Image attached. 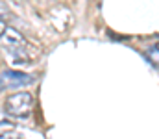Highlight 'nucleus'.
<instances>
[{
	"mask_svg": "<svg viewBox=\"0 0 159 139\" xmlns=\"http://www.w3.org/2000/svg\"><path fill=\"white\" fill-rule=\"evenodd\" d=\"M4 109L11 117H30L34 109V96L26 91H19L6 98Z\"/></svg>",
	"mask_w": 159,
	"mask_h": 139,
	"instance_id": "f257e3e1",
	"label": "nucleus"
},
{
	"mask_svg": "<svg viewBox=\"0 0 159 139\" xmlns=\"http://www.w3.org/2000/svg\"><path fill=\"white\" fill-rule=\"evenodd\" d=\"M0 43L7 52H11L15 56L24 54L26 48H28V41L24 39V35L20 32H17L15 28H11V26H6L4 34L0 35Z\"/></svg>",
	"mask_w": 159,
	"mask_h": 139,
	"instance_id": "f03ea898",
	"label": "nucleus"
},
{
	"mask_svg": "<svg viewBox=\"0 0 159 139\" xmlns=\"http://www.w3.org/2000/svg\"><path fill=\"white\" fill-rule=\"evenodd\" d=\"M30 84H34V78L30 74H24V72L4 71L0 74V89H17V87H24Z\"/></svg>",
	"mask_w": 159,
	"mask_h": 139,
	"instance_id": "7ed1b4c3",
	"label": "nucleus"
},
{
	"mask_svg": "<svg viewBox=\"0 0 159 139\" xmlns=\"http://www.w3.org/2000/svg\"><path fill=\"white\" fill-rule=\"evenodd\" d=\"M144 56H146V59L156 67L159 69V46H150V48H146V52H144Z\"/></svg>",
	"mask_w": 159,
	"mask_h": 139,
	"instance_id": "20e7f679",
	"label": "nucleus"
},
{
	"mask_svg": "<svg viewBox=\"0 0 159 139\" xmlns=\"http://www.w3.org/2000/svg\"><path fill=\"white\" fill-rule=\"evenodd\" d=\"M0 139H22V136L19 132L7 130V132H0Z\"/></svg>",
	"mask_w": 159,
	"mask_h": 139,
	"instance_id": "39448f33",
	"label": "nucleus"
},
{
	"mask_svg": "<svg viewBox=\"0 0 159 139\" xmlns=\"http://www.w3.org/2000/svg\"><path fill=\"white\" fill-rule=\"evenodd\" d=\"M7 17H9V9L6 7V4H2V2H0V19H4V21H6Z\"/></svg>",
	"mask_w": 159,
	"mask_h": 139,
	"instance_id": "423d86ee",
	"label": "nucleus"
},
{
	"mask_svg": "<svg viewBox=\"0 0 159 139\" xmlns=\"http://www.w3.org/2000/svg\"><path fill=\"white\" fill-rule=\"evenodd\" d=\"M4 30H6V21H4V19H0V35L4 34Z\"/></svg>",
	"mask_w": 159,
	"mask_h": 139,
	"instance_id": "0eeeda50",
	"label": "nucleus"
}]
</instances>
